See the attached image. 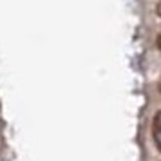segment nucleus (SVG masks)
<instances>
[{
  "instance_id": "obj_1",
  "label": "nucleus",
  "mask_w": 161,
  "mask_h": 161,
  "mask_svg": "<svg viewBox=\"0 0 161 161\" xmlns=\"http://www.w3.org/2000/svg\"><path fill=\"white\" fill-rule=\"evenodd\" d=\"M152 132H154V141L158 148L161 150V110L154 116V121H152Z\"/></svg>"
},
{
  "instance_id": "obj_2",
  "label": "nucleus",
  "mask_w": 161,
  "mask_h": 161,
  "mask_svg": "<svg viewBox=\"0 0 161 161\" xmlns=\"http://www.w3.org/2000/svg\"><path fill=\"white\" fill-rule=\"evenodd\" d=\"M156 44H158V49H159V51H161V35H159V36H158V42H156Z\"/></svg>"
},
{
  "instance_id": "obj_3",
  "label": "nucleus",
  "mask_w": 161,
  "mask_h": 161,
  "mask_svg": "<svg viewBox=\"0 0 161 161\" xmlns=\"http://www.w3.org/2000/svg\"><path fill=\"white\" fill-rule=\"evenodd\" d=\"M159 92H161V81H159Z\"/></svg>"
}]
</instances>
